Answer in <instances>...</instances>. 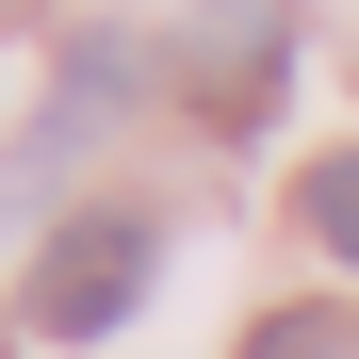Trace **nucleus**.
<instances>
[{
  "label": "nucleus",
  "instance_id": "f257e3e1",
  "mask_svg": "<svg viewBox=\"0 0 359 359\" xmlns=\"http://www.w3.org/2000/svg\"><path fill=\"white\" fill-rule=\"evenodd\" d=\"M147 278H163V229L147 212H66L33 245V294H17V311H33V343H98V327H131Z\"/></svg>",
  "mask_w": 359,
  "mask_h": 359
},
{
  "label": "nucleus",
  "instance_id": "f03ea898",
  "mask_svg": "<svg viewBox=\"0 0 359 359\" xmlns=\"http://www.w3.org/2000/svg\"><path fill=\"white\" fill-rule=\"evenodd\" d=\"M294 212H311V245H327V262H359V147H327L311 180H294Z\"/></svg>",
  "mask_w": 359,
  "mask_h": 359
}]
</instances>
